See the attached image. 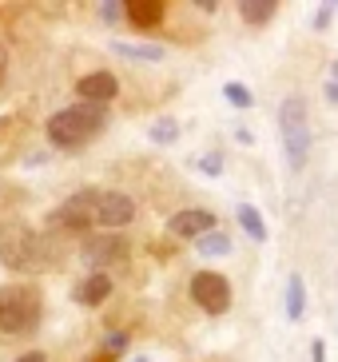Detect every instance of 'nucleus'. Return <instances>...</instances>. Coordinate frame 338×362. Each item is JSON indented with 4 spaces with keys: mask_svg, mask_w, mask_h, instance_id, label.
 <instances>
[{
    "mask_svg": "<svg viewBox=\"0 0 338 362\" xmlns=\"http://www.w3.org/2000/svg\"><path fill=\"white\" fill-rule=\"evenodd\" d=\"M310 362H327V342H322V339L310 342Z\"/></svg>",
    "mask_w": 338,
    "mask_h": 362,
    "instance_id": "nucleus-22",
    "label": "nucleus"
},
{
    "mask_svg": "<svg viewBox=\"0 0 338 362\" xmlns=\"http://www.w3.org/2000/svg\"><path fill=\"white\" fill-rule=\"evenodd\" d=\"M223 96H227V104H231V107H251V104H255V100H251V88H247V84H235V80H231V84H223Z\"/></svg>",
    "mask_w": 338,
    "mask_h": 362,
    "instance_id": "nucleus-18",
    "label": "nucleus"
},
{
    "mask_svg": "<svg viewBox=\"0 0 338 362\" xmlns=\"http://www.w3.org/2000/svg\"><path fill=\"white\" fill-rule=\"evenodd\" d=\"M235 215H239V227H243L251 239H259V243H263V239H267V219H263V215L255 211L251 203H239V211H235Z\"/></svg>",
    "mask_w": 338,
    "mask_h": 362,
    "instance_id": "nucleus-16",
    "label": "nucleus"
},
{
    "mask_svg": "<svg viewBox=\"0 0 338 362\" xmlns=\"http://www.w3.org/2000/svg\"><path fill=\"white\" fill-rule=\"evenodd\" d=\"M279 136H283V151H286V163L291 171H303L307 168V156H310V116H307V100L303 96H286L283 107H279Z\"/></svg>",
    "mask_w": 338,
    "mask_h": 362,
    "instance_id": "nucleus-4",
    "label": "nucleus"
},
{
    "mask_svg": "<svg viewBox=\"0 0 338 362\" xmlns=\"http://www.w3.org/2000/svg\"><path fill=\"white\" fill-rule=\"evenodd\" d=\"M195 168H199L203 175H211V180H215V175H219V171H223V160H219V151H211V156H203V160L195 163Z\"/></svg>",
    "mask_w": 338,
    "mask_h": 362,
    "instance_id": "nucleus-19",
    "label": "nucleus"
},
{
    "mask_svg": "<svg viewBox=\"0 0 338 362\" xmlns=\"http://www.w3.org/2000/svg\"><path fill=\"white\" fill-rule=\"evenodd\" d=\"M16 362H44V354H40V351H28V354H21Z\"/></svg>",
    "mask_w": 338,
    "mask_h": 362,
    "instance_id": "nucleus-24",
    "label": "nucleus"
},
{
    "mask_svg": "<svg viewBox=\"0 0 338 362\" xmlns=\"http://www.w3.org/2000/svg\"><path fill=\"white\" fill-rule=\"evenodd\" d=\"M334 8H338V4H322V8L315 12V28H327L330 16H334Z\"/></svg>",
    "mask_w": 338,
    "mask_h": 362,
    "instance_id": "nucleus-21",
    "label": "nucleus"
},
{
    "mask_svg": "<svg viewBox=\"0 0 338 362\" xmlns=\"http://www.w3.org/2000/svg\"><path fill=\"white\" fill-rule=\"evenodd\" d=\"M148 136L156 139V144H175V139H180V119H175V116H163V119H156Z\"/></svg>",
    "mask_w": 338,
    "mask_h": 362,
    "instance_id": "nucleus-17",
    "label": "nucleus"
},
{
    "mask_svg": "<svg viewBox=\"0 0 338 362\" xmlns=\"http://www.w3.org/2000/svg\"><path fill=\"white\" fill-rule=\"evenodd\" d=\"M8 80V52H4V44H0V88Z\"/></svg>",
    "mask_w": 338,
    "mask_h": 362,
    "instance_id": "nucleus-23",
    "label": "nucleus"
},
{
    "mask_svg": "<svg viewBox=\"0 0 338 362\" xmlns=\"http://www.w3.org/2000/svg\"><path fill=\"white\" fill-rule=\"evenodd\" d=\"M0 263L16 275H40L60 263V243L48 231L32 227H0Z\"/></svg>",
    "mask_w": 338,
    "mask_h": 362,
    "instance_id": "nucleus-1",
    "label": "nucleus"
},
{
    "mask_svg": "<svg viewBox=\"0 0 338 362\" xmlns=\"http://www.w3.org/2000/svg\"><path fill=\"white\" fill-rule=\"evenodd\" d=\"M76 96L84 100V104H100V107H104L107 100L120 96V80L112 72H88V76L76 80Z\"/></svg>",
    "mask_w": 338,
    "mask_h": 362,
    "instance_id": "nucleus-8",
    "label": "nucleus"
},
{
    "mask_svg": "<svg viewBox=\"0 0 338 362\" xmlns=\"http://www.w3.org/2000/svg\"><path fill=\"white\" fill-rule=\"evenodd\" d=\"M107 295H112V279L100 275V271L88 275L84 283L76 287V303H80V307H100V303H107Z\"/></svg>",
    "mask_w": 338,
    "mask_h": 362,
    "instance_id": "nucleus-11",
    "label": "nucleus"
},
{
    "mask_svg": "<svg viewBox=\"0 0 338 362\" xmlns=\"http://www.w3.org/2000/svg\"><path fill=\"white\" fill-rule=\"evenodd\" d=\"M191 298L207 315H223V310H231V283L219 271H195L191 275Z\"/></svg>",
    "mask_w": 338,
    "mask_h": 362,
    "instance_id": "nucleus-7",
    "label": "nucleus"
},
{
    "mask_svg": "<svg viewBox=\"0 0 338 362\" xmlns=\"http://www.w3.org/2000/svg\"><path fill=\"white\" fill-rule=\"evenodd\" d=\"M84 203H88V219L92 227H127L136 219V199L124 192H100V187H88L84 192Z\"/></svg>",
    "mask_w": 338,
    "mask_h": 362,
    "instance_id": "nucleus-5",
    "label": "nucleus"
},
{
    "mask_svg": "<svg viewBox=\"0 0 338 362\" xmlns=\"http://www.w3.org/2000/svg\"><path fill=\"white\" fill-rule=\"evenodd\" d=\"M120 56H127V60H148V64H159L163 60V48L159 44H127V40H116L112 44Z\"/></svg>",
    "mask_w": 338,
    "mask_h": 362,
    "instance_id": "nucleus-15",
    "label": "nucleus"
},
{
    "mask_svg": "<svg viewBox=\"0 0 338 362\" xmlns=\"http://www.w3.org/2000/svg\"><path fill=\"white\" fill-rule=\"evenodd\" d=\"M195 251H199L203 259H219V255H231V239H227V231H207L195 239Z\"/></svg>",
    "mask_w": 338,
    "mask_h": 362,
    "instance_id": "nucleus-14",
    "label": "nucleus"
},
{
    "mask_svg": "<svg viewBox=\"0 0 338 362\" xmlns=\"http://www.w3.org/2000/svg\"><path fill=\"white\" fill-rule=\"evenodd\" d=\"M303 310H307V283H303V275L295 271V275L286 279V319L298 322Z\"/></svg>",
    "mask_w": 338,
    "mask_h": 362,
    "instance_id": "nucleus-12",
    "label": "nucleus"
},
{
    "mask_svg": "<svg viewBox=\"0 0 338 362\" xmlns=\"http://www.w3.org/2000/svg\"><path fill=\"white\" fill-rule=\"evenodd\" d=\"M107 124V107H100V104H68L64 112H56L52 119H48V139H52L56 148H68V151H76V148H84L88 139L95 136V132Z\"/></svg>",
    "mask_w": 338,
    "mask_h": 362,
    "instance_id": "nucleus-2",
    "label": "nucleus"
},
{
    "mask_svg": "<svg viewBox=\"0 0 338 362\" xmlns=\"http://www.w3.org/2000/svg\"><path fill=\"white\" fill-rule=\"evenodd\" d=\"M40 315L44 303L36 287H28V283L0 287V334H32L40 327Z\"/></svg>",
    "mask_w": 338,
    "mask_h": 362,
    "instance_id": "nucleus-3",
    "label": "nucleus"
},
{
    "mask_svg": "<svg viewBox=\"0 0 338 362\" xmlns=\"http://www.w3.org/2000/svg\"><path fill=\"white\" fill-rule=\"evenodd\" d=\"M163 16H168L163 0H127L124 4V21H132L136 28H156Z\"/></svg>",
    "mask_w": 338,
    "mask_h": 362,
    "instance_id": "nucleus-10",
    "label": "nucleus"
},
{
    "mask_svg": "<svg viewBox=\"0 0 338 362\" xmlns=\"http://www.w3.org/2000/svg\"><path fill=\"white\" fill-rule=\"evenodd\" d=\"M95 362H100V358H95Z\"/></svg>",
    "mask_w": 338,
    "mask_h": 362,
    "instance_id": "nucleus-26",
    "label": "nucleus"
},
{
    "mask_svg": "<svg viewBox=\"0 0 338 362\" xmlns=\"http://www.w3.org/2000/svg\"><path fill=\"white\" fill-rule=\"evenodd\" d=\"M100 16H104L107 24H116L120 16H124V4H120V0H104V4H100Z\"/></svg>",
    "mask_w": 338,
    "mask_h": 362,
    "instance_id": "nucleus-20",
    "label": "nucleus"
},
{
    "mask_svg": "<svg viewBox=\"0 0 338 362\" xmlns=\"http://www.w3.org/2000/svg\"><path fill=\"white\" fill-rule=\"evenodd\" d=\"M279 12V0H239V16L247 24H271Z\"/></svg>",
    "mask_w": 338,
    "mask_h": 362,
    "instance_id": "nucleus-13",
    "label": "nucleus"
},
{
    "mask_svg": "<svg viewBox=\"0 0 338 362\" xmlns=\"http://www.w3.org/2000/svg\"><path fill=\"white\" fill-rule=\"evenodd\" d=\"M168 231L175 239H199V235L215 231V215L203 211V207H187V211H175L168 219Z\"/></svg>",
    "mask_w": 338,
    "mask_h": 362,
    "instance_id": "nucleus-9",
    "label": "nucleus"
},
{
    "mask_svg": "<svg viewBox=\"0 0 338 362\" xmlns=\"http://www.w3.org/2000/svg\"><path fill=\"white\" fill-rule=\"evenodd\" d=\"M330 100H334V104H338V80H334V84H330Z\"/></svg>",
    "mask_w": 338,
    "mask_h": 362,
    "instance_id": "nucleus-25",
    "label": "nucleus"
},
{
    "mask_svg": "<svg viewBox=\"0 0 338 362\" xmlns=\"http://www.w3.org/2000/svg\"><path fill=\"white\" fill-rule=\"evenodd\" d=\"M127 255H132V243H127L124 235H116V231L88 235V239H84V247H80V259H84V267H92V275H95V271L104 275L107 267L124 263Z\"/></svg>",
    "mask_w": 338,
    "mask_h": 362,
    "instance_id": "nucleus-6",
    "label": "nucleus"
}]
</instances>
